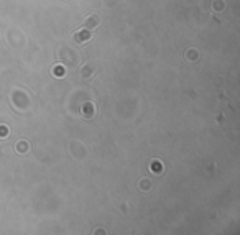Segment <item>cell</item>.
Instances as JSON below:
<instances>
[{"instance_id": "obj_1", "label": "cell", "mask_w": 240, "mask_h": 235, "mask_svg": "<svg viewBox=\"0 0 240 235\" xmlns=\"http://www.w3.org/2000/svg\"><path fill=\"white\" fill-rule=\"evenodd\" d=\"M74 38H76V41H79V43H86V41L91 40V33H89L87 30H81V31L76 33Z\"/></svg>"}, {"instance_id": "obj_2", "label": "cell", "mask_w": 240, "mask_h": 235, "mask_svg": "<svg viewBox=\"0 0 240 235\" xmlns=\"http://www.w3.org/2000/svg\"><path fill=\"white\" fill-rule=\"evenodd\" d=\"M94 114H96V110H94V105H92V104H91V102L84 104V105H82V115H86V117H92Z\"/></svg>"}, {"instance_id": "obj_3", "label": "cell", "mask_w": 240, "mask_h": 235, "mask_svg": "<svg viewBox=\"0 0 240 235\" xmlns=\"http://www.w3.org/2000/svg\"><path fill=\"white\" fill-rule=\"evenodd\" d=\"M97 23H99V17H97V15H91L87 20V26H94V25H97Z\"/></svg>"}, {"instance_id": "obj_4", "label": "cell", "mask_w": 240, "mask_h": 235, "mask_svg": "<svg viewBox=\"0 0 240 235\" xmlns=\"http://www.w3.org/2000/svg\"><path fill=\"white\" fill-rule=\"evenodd\" d=\"M53 74H54V76H64V68H63V66H54V69H53Z\"/></svg>"}, {"instance_id": "obj_5", "label": "cell", "mask_w": 240, "mask_h": 235, "mask_svg": "<svg viewBox=\"0 0 240 235\" xmlns=\"http://www.w3.org/2000/svg\"><path fill=\"white\" fill-rule=\"evenodd\" d=\"M7 133H8V128L7 127H0V138H5Z\"/></svg>"}]
</instances>
